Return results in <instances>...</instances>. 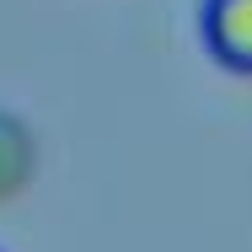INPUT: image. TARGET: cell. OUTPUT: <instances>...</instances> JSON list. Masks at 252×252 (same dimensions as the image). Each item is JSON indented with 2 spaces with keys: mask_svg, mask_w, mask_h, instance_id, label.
Wrapping results in <instances>:
<instances>
[{
  "mask_svg": "<svg viewBox=\"0 0 252 252\" xmlns=\"http://www.w3.org/2000/svg\"><path fill=\"white\" fill-rule=\"evenodd\" d=\"M199 32H204V49L225 70L252 75V0H204Z\"/></svg>",
  "mask_w": 252,
  "mask_h": 252,
  "instance_id": "1",
  "label": "cell"
}]
</instances>
